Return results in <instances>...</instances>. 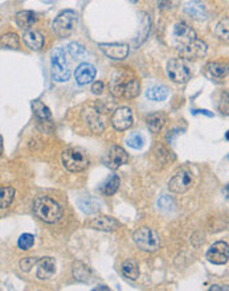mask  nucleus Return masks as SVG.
<instances>
[{"label":"nucleus","mask_w":229,"mask_h":291,"mask_svg":"<svg viewBox=\"0 0 229 291\" xmlns=\"http://www.w3.org/2000/svg\"><path fill=\"white\" fill-rule=\"evenodd\" d=\"M228 17H224L223 20H220V23L216 27V34L225 40H228Z\"/></svg>","instance_id":"72a5a7b5"},{"label":"nucleus","mask_w":229,"mask_h":291,"mask_svg":"<svg viewBox=\"0 0 229 291\" xmlns=\"http://www.w3.org/2000/svg\"><path fill=\"white\" fill-rule=\"evenodd\" d=\"M146 97L154 102H160L168 97V89L163 85H154L146 90Z\"/></svg>","instance_id":"aec40b11"},{"label":"nucleus","mask_w":229,"mask_h":291,"mask_svg":"<svg viewBox=\"0 0 229 291\" xmlns=\"http://www.w3.org/2000/svg\"><path fill=\"white\" fill-rule=\"evenodd\" d=\"M210 291H224L223 287H220L219 285H213V286H211Z\"/></svg>","instance_id":"58836bf2"},{"label":"nucleus","mask_w":229,"mask_h":291,"mask_svg":"<svg viewBox=\"0 0 229 291\" xmlns=\"http://www.w3.org/2000/svg\"><path fill=\"white\" fill-rule=\"evenodd\" d=\"M37 263V259L34 257H28V258H23L21 261H20V269L23 270V272L28 273L32 270V267L35 266Z\"/></svg>","instance_id":"c9c22d12"},{"label":"nucleus","mask_w":229,"mask_h":291,"mask_svg":"<svg viewBox=\"0 0 229 291\" xmlns=\"http://www.w3.org/2000/svg\"><path fill=\"white\" fill-rule=\"evenodd\" d=\"M35 243V237L32 234L24 233L20 236L19 241H18V246H19L21 250H29V249L34 246Z\"/></svg>","instance_id":"473e14b6"},{"label":"nucleus","mask_w":229,"mask_h":291,"mask_svg":"<svg viewBox=\"0 0 229 291\" xmlns=\"http://www.w3.org/2000/svg\"><path fill=\"white\" fill-rule=\"evenodd\" d=\"M36 21H37V16L32 11H20L16 14V24L21 29L28 31L31 27H34Z\"/></svg>","instance_id":"6ab92c4d"},{"label":"nucleus","mask_w":229,"mask_h":291,"mask_svg":"<svg viewBox=\"0 0 229 291\" xmlns=\"http://www.w3.org/2000/svg\"><path fill=\"white\" fill-rule=\"evenodd\" d=\"M174 38L180 47H184L187 44L192 43L194 40H196L195 31L186 23H177L174 27Z\"/></svg>","instance_id":"2eb2a0df"},{"label":"nucleus","mask_w":229,"mask_h":291,"mask_svg":"<svg viewBox=\"0 0 229 291\" xmlns=\"http://www.w3.org/2000/svg\"><path fill=\"white\" fill-rule=\"evenodd\" d=\"M77 204L80 206V209L82 212H85V213H94V212L100 209V203L94 200V199H90V197L80 199L77 201Z\"/></svg>","instance_id":"c756f323"},{"label":"nucleus","mask_w":229,"mask_h":291,"mask_svg":"<svg viewBox=\"0 0 229 291\" xmlns=\"http://www.w3.org/2000/svg\"><path fill=\"white\" fill-rule=\"evenodd\" d=\"M72 272H73V277L80 282H86L91 275V270L89 269V266H86L85 263L82 262L73 263Z\"/></svg>","instance_id":"a878e982"},{"label":"nucleus","mask_w":229,"mask_h":291,"mask_svg":"<svg viewBox=\"0 0 229 291\" xmlns=\"http://www.w3.org/2000/svg\"><path fill=\"white\" fill-rule=\"evenodd\" d=\"M122 273L124 274V277H127L131 281L138 279L139 277V266L138 263L135 262L134 259H127L122 263Z\"/></svg>","instance_id":"bb28decb"},{"label":"nucleus","mask_w":229,"mask_h":291,"mask_svg":"<svg viewBox=\"0 0 229 291\" xmlns=\"http://www.w3.org/2000/svg\"><path fill=\"white\" fill-rule=\"evenodd\" d=\"M133 239L135 245L141 250L148 252V253L157 252L159 245H160V237H159L158 232L148 228V226H143V228H139L138 230H135Z\"/></svg>","instance_id":"20e7f679"},{"label":"nucleus","mask_w":229,"mask_h":291,"mask_svg":"<svg viewBox=\"0 0 229 291\" xmlns=\"http://www.w3.org/2000/svg\"><path fill=\"white\" fill-rule=\"evenodd\" d=\"M229 248L228 243L224 241L215 242L207 252V259L216 265H224L228 262Z\"/></svg>","instance_id":"1a4fd4ad"},{"label":"nucleus","mask_w":229,"mask_h":291,"mask_svg":"<svg viewBox=\"0 0 229 291\" xmlns=\"http://www.w3.org/2000/svg\"><path fill=\"white\" fill-rule=\"evenodd\" d=\"M37 278L49 279L56 273V261L52 257H43L37 261Z\"/></svg>","instance_id":"f3484780"},{"label":"nucleus","mask_w":229,"mask_h":291,"mask_svg":"<svg viewBox=\"0 0 229 291\" xmlns=\"http://www.w3.org/2000/svg\"><path fill=\"white\" fill-rule=\"evenodd\" d=\"M146 123H147L148 129L151 130L154 134L160 133V130L163 129V126L166 123V117L162 113H154L146 118Z\"/></svg>","instance_id":"412c9836"},{"label":"nucleus","mask_w":229,"mask_h":291,"mask_svg":"<svg viewBox=\"0 0 229 291\" xmlns=\"http://www.w3.org/2000/svg\"><path fill=\"white\" fill-rule=\"evenodd\" d=\"M167 74L174 82L184 84L192 77V69L186 60L174 58L167 64Z\"/></svg>","instance_id":"423d86ee"},{"label":"nucleus","mask_w":229,"mask_h":291,"mask_svg":"<svg viewBox=\"0 0 229 291\" xmlns=\"http://www.w3.org/2000/svg\"><path fill=\"white\" fill-rule=\"evenodd\" d=\"M86 226H89L91 229L102 230V232H113L117 230L121 226V224L113 217L110 216H98V217H93L86 223Z\"/></svg>","instance_id":"ddd939ff"},{"label":"nucleus","mask_w":229,"mask_h":291,"mask_svg":"<svg viewBox=\"0 0 229 291\" xmlns=\"http://www.w3.org/2000/svg\"><path fill=\"white\" fill-rule=\"evenodd\" d=\"M207 73H208V76L212 77V78H224L228 74V67L224 65V64H220V62H210L208 65H207Z\"/></svg>","instance_id":"b1692460"},{"label":"nucleus","mask_w":229,"mask_h":291,"mask_svg":"<svg viewBox=\"0 0 229 291\" xmlns=\"http://www.w3.org/2000/svg\"><path fill=\"white\" fill-rule=\"evenodd\" d=\"M158 205H159V208L163 210H171L175 204H174V200H172L170 196L163 195L162 197L158 200Z\"/></svg>","instance_id":"f704fd0d"},{"label":"nucleus","mask_w":229,"mask_h":291,"mask_svg":"<svg viewBox=\"0 0 229 291\" xmlns=\"http://www.w3.org/2000/svg\"><path fill=\"white\" fill-rule=\"evenodd\" d=\"M127 162H129V154L126 153L123 148L121 146L110 147L109 153H107V159H106L107 167L111 170H118Z\"/></svg>","instance_id":"4468645a"},{"label":"nucleus","mask_w":229,"mask_h":291,"mask_svg":"<svg viewBox=\"0 0 229 291\" xmlns=\"http://www.w3.org/2000/svg\"><path fill=\"white\" fill-rule=\"evenodd\" d=\"M127 144L134 150H141L144 146L143 135L139 133H131L127 137Z\"/></svg>","instance_id":"2f4dec72"},{"label":"nucleus","mask_w":229,"mask_h":291,"mask_svg":"<svg viewBox=\"0 0 229 291\" xmlns=\"http://www.w3.org/2000/svg\"><path fill=\"white\" fill-rule=\"evenodd\" d=\"M34 212L36 217L47 224H54L62 217V208L60 204L48 196H38L35 199Z\"/></svg>","instance_id":"f257e3e1"},{"label":"nucleus","mask_w":229,"mask_h":291,"mask_svg":"<svg viewBox=\"0 0 229 291\" xmlns=\"http://www.w3.org/2000/svg\"><path fill=\"white\" fill-rule=\"evenodd\" d=\"M93 291H110V290H109V287L98 286V287H96V289H94V290H93Z\"/></svg>","instance_id":"ea45409f"},{"label":"nucleus","mask_w":229,"mask_h":291,"mask_svg":"<svg viewBox=\"0 0 229 291\" xmlns=\"http://www.w3.org/2000/svg\"><path fill=\"white\" fill-rule=\"evenodd\" d=\"M121 180L117 175H110L109 179L100 187L101 193L104 196H113L120 188Z\"/></svg>","instance_id":"4be33fe9"},{"label":"nucleus","mask_w":229,"mask_h":291,"mask_svg":"<svg viewBox=\"0 0 229 291\" xmlns=\"http://www.w3.org/2000/svg\"><path fill=\"white\" fill-rule=\"evenodd\" d=\"M23 41L31 51L37 52V51L43 48L44 36L36 29H28L23 34Z\"/></svg>","instance_id":"a211bd4d"},{"label":"nucleus","mask_w":229,"mask_h":291,"mask_svg":"<svg viewBox=\"0 0 229 291\" xmlns=\"http://www.w3.org/2000/svg\"><path fill=\"white\" fill-rule=\"evenodd\" d=\"M98 47L102 52L105 53V56H107L111 60H123L127 57V54L130 52V47L127 44L123 43H109V44H98Z\"/></svg>","instance_id":"9d476101"},{"label":"nucleus","mask_w":229,"mask_h":291,"mask_svg":"<svg viewBox=\"0 0 229 291\" xmlns=\"http://www.w3.org/2000/svg\"><path fill=\"white\" fill-rule=\"evenodd\" d=\"M15 199V188L0 187V209H4L12 204Z\"/></svg>","instance_id":"cd10ccee"},{"label":"nucleus","mask_w":229,"mask_h":291,"mask_svg":"<svg viewBox=\"0 0 229 291\" xmlns=\"http://www.w3.org/2000/svg\"><path fill=\"white\" fill-rule=\"evenodd\" d=\"M32 109H34L35 115L37 117L38 120H41V122H51V120H52V113H51V110L44 105L41 101H34Z\"/></svg>","instance_id":"393cba45"},{"label":"nucleus","mask_w":229,"mask_h":291,"mask_svg":"<svg viewBox=\"0 0 229 291\" xmlns=\"http://www.w3.org/2000/svg\"><path fill=\"white\" fill-rule=\"evenodd\" d=\"M104 90H105V85L102 84L101 81H97L93 84V86H91V91H93V94H97V96H100V94H102L104 93Z\"/></svg>","instance_id":"4c0bfd02"},{"label":"nucleus","mask_w":229,"mask_h":291,"mask_svg":"<svg viewBox=\"0 0 229 291\" xmlns=\"http://www.w3.org/2000/svg\"><path fill=\"white\" fill-rule=\"evenodd\" d=\"M205 53H207V44L201 40H197V38L180 48V56L183 60L201 58L203 56H205Z\"/></svg>","instance_id":"f8f14e48"},{"label":"nucleus","mask_w":229,"mask_h":291,"mask_svg":"<svg viewBox=\"0 0 229 291\" xmlns=\"http://www.w3.org/2000/svg\"><path fill=\"white\" fill-rule=\"evenodd\" d=\"M64 167L69 172H82L89 167V155L81 147H69L61 154Z\"/></svg>","instance_id":"f03ea898"},{"label":"nucleus","mask_w":229,"mask_h":291,"mask_svg":"<svg viewBox=\"0 0 229 291\" xmlns=\"http://www.w3.org/2000/svg\"><path fill=\"white\" fill-rule=\"evenodd\" d=\"M69 52L76 60H80V57L85 54V49L80 47V45H77V44H70L69 45Z\"/></svg>","instance_id":"e433bc0d"},{"label":"nucleus","mask_w":229,"mask_h":291,"mask_svg":"<svg viewBox=\"0 0 229 291\" xmlns=\"http://www.w3.org/2000/svg\"><path fill=\"white\" fill-rule=\"evenodd\" d=\"M96 68L93 67L91 64L84 62V64L77 67L76 72H74V78H76L78 85H88L96 78Z\"/></svg>","instance_id":"dca6fc26"},{"label":"nucleus","mask_w":229,"mask_h":291,"mask_svg":"<svg viewBox=\"0 0 229 291\" xmlns=\"http://www.w3.org/2000/svg\"><path fill=\"white\" fill-rule=\"evenodd\" d=\"M78 23V16L74 11L65 10L53 21V31L60 37H68L72 34Z\"/></svg>","instance_id":"39448f33"},{"label":"nucleus","mask_w":229,"mask_h":291,"mask_svg":"<svg viewBox=\"0 0 229 291\" xmlns=\"http://www.w3.org/2000/svg\"><path fill=\"white\" fill-rule=\"evenodd\" d=\"M111 124L115 130L124 131L133 126V113L129 107H120L111 117Z\"/></svg>","instance_id":"9b49d317"},{"label":"nucleus","mask_w":229,"mask_h":291,"mask_svg":"<svg viewBox=\"0 0 229 291\" xmlns=\"http://www.w3.org/2000/svg\"><path fill=\"white\" fill-rule=\"evenodd\" d=\"M139 93H141V82H139V80H137L135 77L130 78V80L127 78L126 82H124L122 97H124V98H135V97L139 96Z\"/></svg>","instance_id":"5701e85b"},{"label":"nucleus","mask_w":229,"mask_h":291,"mask_svg":"<svg viewBox=\"0 0 229 291\" xmlns=\"http://www.w3.org/2000/svg\"><path fill=\"white\" fill-rule=\"evenodd\" d=\"M186 12L190 15L191 17H194V19L201 20L205 17L204 7H203L200 3H196V1H194V3H187Z\"/></svg>","instance_id":"7c9ffc66"},{"label":"nucleus","mask_w":229,"mask_h":291,"mask_svg":"<svg viewBox=\"0 0 229 291\" xmlns=\"http://www.w3.org/2000/svg\"><path fill=\"white\" fill-rule=\"evenodd\" d=\"M51 69L54 81L67 82L70 78V68L67 60L65 51L62 48H54L51 53Z\"/></svg>","instance_id":"7ed1b4c3"},{"label":"nucleus","mask_w":229,"mask_h":291,"mask_svg":"<svg viewBox=\"0 0 229 291\" xmlns=\"http://www.w3.org/2000/svg\"><path fill=\"white\" fill-rule=\"evenodd\" d=\"M1 154H3V138L0 135V156H1Z\"/></svg>","instance_id":"a19ab883"},{"label":"nucleus","mask_w":229,"mask_h":291,"mask_svg":"<svg viewBox=\"0 0 229 291\" xmlns=\"http://www.w3.org/2000/svg\"><path fill=\"white\" fill-rule=\"evenodd\" d=\"M0 47L7 49H19L20 38L16 34H5L0 37Z\"/></svg>","instance_id":"c85d7f7f"},{"label":"nucleus","mask_w":229,"mask_h":291,"mask_svg":"<svg viewBox=\"0 0 229 291\" xmlns=\"http://www.w3.org/2000/svg\"><path fill=\"white\" fill-rule=\"evenodd\" d=\"M82 118L94 134H101L105 131L107 117L104 111H101L96 107H89L82 113Z\"/></svg>","instance_id":"6e6552de"},{"label":"nucleus","mask_w":229,"mask_h":291,"mask_svg":"<svg viewBox=\"0 0 229 291\" xmlns=\"http://www.w3.org/2000/svg\"><path fill=\"white\" fill-rule=\"evenodd\" d=\"M194 183H195L194 172L188 168H183L171 177V180L168 182V188L174 193H184L192 188Z\"/></svg>","instance_id":"0eeeda50"}]
</instances>
